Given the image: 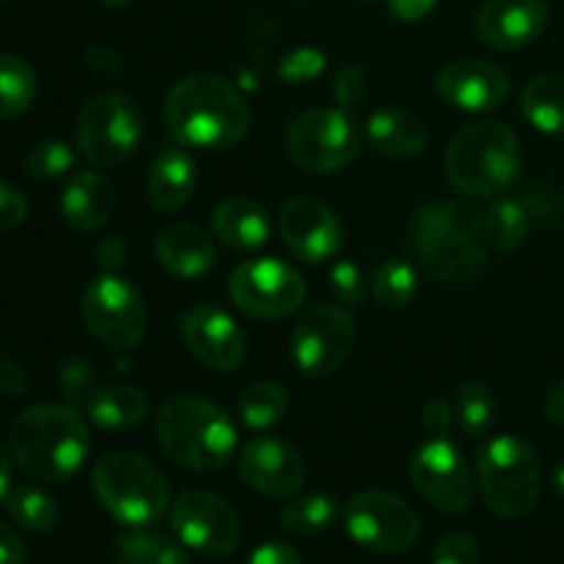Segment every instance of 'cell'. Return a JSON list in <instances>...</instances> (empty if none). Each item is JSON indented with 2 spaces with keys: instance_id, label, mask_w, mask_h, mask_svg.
Listing matches in <instances>:
<instances>
[{
  "instance_id": "cell-14",
  "label": "cell",
  "mask_w": 564,
  "mask_h": 564,
  "mask_svg": "<svg viewBox=\"0 0 564 564\" xmlns=\"http://www.w3.org/2000/svg\"><path fill=\"white\" fill-rule=\"evenodd\" d=\"M356 345V319L330 303L312 306L292 330V358L312 378L336 372Z\"/></svg>"
},
{
  "instance_id": "cell-43",
  "label": "cell",
  "mask_w": 564,
  "mask_h": 564,
  "mask_svg": "<svg viewBox=\"0 0 564 564\" xmlns=\"http://www.w3.org/2000/svg\"><path fill=\"white\" fill-rule=\"evenodd\" d=\"M248 564H303V560H301V554L292 549V545L264 543L253 551Z\"/></svg>"
},
{
  "instance_id": "cell-29",
  "label": "cell",
  "mask_w": 564,
  "mask_h": 564,
  "mask_svg": "<svg viewBox=\"0 0 564 564\" xmlns=\"http://www.w3.org/2000/svg\"><path fill=\"white\" fill-rule=\"evenodd\" d=\"M286 408H290V397L279 383H270V380L248 386L240 397L242 424L257 433L275 427L286 416Z\"/></svg>"
},
{
  "instance_id": "cell-49",
  "label": "cell",
  "mask_w": 564,
  "mask_h": 564,
  "mask_svg": "<svg viewBox=\"0 0 564 564\" xmlns=\"http://www.w3.org/2000/svg\"><path fill=\"white\" fill-rule=\"evenodd\" d=\"M554 494L560 496V499H564V460L556 466V471H554Z\"/></svg>"
},
{
  "instance_id": "cell-26",
  "label": "cell",
  "mask_w": 564,
  "mask_h": 564,
  "mask_svg": "<svg viewBox=\"0 0 564 564\" xmlns=\"http://www.w3.org/2000/svg\"><path fill=\"white\" fill-rule=\"evenodd\" d=\"M86 413L99 430L121 433L138 427L147 419L149 400L138 386H105L91 391L86 400Z\"/></svg>"
},
{
  "instance_id": "cell-42",
  "label": "cell",
  "mask_w": 564,
  "mask_h": 564,
  "mask_svg": "<svg viewBox=\"0 0 564 564\" xmlns=\"http://www.w3.org/2000/svg\"><path fill=\"white\" fill-rule=\"evenodd\" d=\"M61 389H64V394L69 397V400H80L83 405H86V400L94 391L88 367H83V364H72V367H66L64 375H61Z\"/></svg>"
},
{
  "instance_id": "cell-5",
  "label": "cell",
  "mask_w": 564,
  "mask_h": 564,
  "mask_svg": "<svg viewBox=\"0 0 564 564\" xmlns=\"http://www.w3.org/2000/svg\"><path fill=\"white\" fill-rule=\"evenodd\" d=\"M444 171L452 185L468 196H499L521 171L516 132L501 121H474L446 147Z\"/></svg>"
},
{
  "instance_id": "cell-15",
  "label": "cell",
  "mask_w": 564,
  "mask_h": 564,
  "mask_svg": "<svg viewBox=\"0 0 564 564\" xmlns=\"http://www.w3.org/2000/svg\"><path fill=\"white\" fill-rule=\"evenodd\" d=\"M411 479L419 494L446 516H460L474 501V479L449 438H430L411 460Z\"/></svg>"
},
{
  "instance_id": "cell-8",
  "label": "cell",
  "mask_w": 564,
  "mask_h": 564,
  "mask_svg": "<svg viewBox=\"0 0 564 564\" xmlns=\"http://www.w3.org/2000/svg\"><path fill=\"white\" fill-rule=\"evenodd\" d=\"M286 152L308 174H334L361 149V130L345 108H314L286 127Z\"/></svg>"
},
{
  "instance_id": "cell-36",
  "label": "cell",
  "mask_w": 564,
  "mask_h": 564,
  "mask_svg": "<svg viewBox=\"0 0 564 564\" xmlns=\"http://www.w3.org/2000/svg\"><path fill=\"white\" fill-rule=\"evenodd\" d=\"M75 163V154L66 143L44 141L25 154V171L33 180H58Z\"/></svg>"
},
{
  "instance_id": "cell-23",
  "label": "cell",
  "mask_w": 564,
  "mask_h": 564,
  "mask_svg": "<svg viewBox=\"0 0 564 564\" xmlns=\"http://www.w3.org/2000/svg\"><path fill=\"white\" fill-rule=\"evenodd\" d=\"M364 132H367V141L372 143L375 152L386 154V158H419L427 149V127H424V121L411 110L394 108V105L375 110L367 119Z\"/></svg>"
},
{
  "instance_id": "cell-13",
  "label": "cell",
  "mask_w": 564,
  "mask_h": 564,
  "mask_svg": "<svg viewBox=\"0 0 564 564\" xmlns=\"http://www.w3.org/2000/svg\"><path fill=\"white\" fill-rule=\"evenodd\" d=\"M171 532L185 549L202 556H229L242 538L235 507L209 490H187L174 501Z\"/></svg>"
},
{
  "instance_id": "cell-2",
  "label": "cell",
  "mask_w": 564,
  "mask_h": 564,
  "mask_svg": "<svg viewBox=\"0 0 564 564\" xmlns=\"http://www.w3.org/2000/svg\"><path fill=\"white\" fill-rule=\"evenodd\" d=\"M411 251L446 284H466L488 264L482 215L460 202H430L411 226Z\"/></svg>"
},
{
  "instance_id": "cell-37",
  "label": "cell",
  "mask_w": 564,
  "mask_h": 564,
  "mask_svg": "<svg viewBox=\"0 0 564 564\" xmlns=\"http://www.w3.org/2000/svg\"><path fill=\"white\" fill-rule=\"evenodd\" d=\"M330 290L347 306H361L369 295V281L356 262L341 259L330 268Z\"/></svg>"
},
{
  "instance_id": "cell-12",
  "label": "cell",
  "mask_w": 564,
  "mask_h": 564,
  "mask_svg": "<svg viewBox=\"0 0 564 564\" xmlns=\"http://www.w3.org/2000/svg\"><path fill=\"white\" fill-rule=\"evenodd\" d=\"M345 529L358 545L378 554H402L419 538V516L405 499L386 490H364L345 507Z\"/></svg>"
},
{
  "instance_id": "cell-22",
  "label": "cell",
  "mask_w": 564,
  "mask_h": 564,
  "mask_svg": "<svg viewBox=\"0 0 564 564\" xmlns=\"http://www.w3.org/2000/svg\"><path fill=\"white\" fill-rule=\"evenodd\" d=\"M116 207L113 182L97 171L75 174L61 196V213L66 224L77 231H97L110 220Z\"/></svg>"
},
{
  "instance_id": "cell-16",
  "label": "cell",
  "mask_w": 564,
  "mask_h": 564,
  "mask_svg": "<svg viewBox=\"0 0 564 564\" xmlns=\"http://www.w3.org/2000/svg\"><path fill=\"white\" fill-rule=\"evenodd\" d=\"M237 474L248 488L268 499H292L306 479V463L286 441L259 435L242 446Z\"/></svg>"
},
{
  "instance_id": "cell-20",
  "label": "cell",
  "mask_w": 564,
  "mask_h": 564,
  "mask_svg": "<svg viewBox=\"0 0 564 564\" xmlns=\"http://www.w3.org/2000/svg\"><path fill=\"white\" fill-rule=\"evenodd\" d=\"M549 25L545 0H485L477 14V33L494 50H521L540 39Z\"/></svg>"
},
{
  "instance_id": "cell-11",
  "label": "cell",
  "mask_w": 564,
  "mask_h": 564,
  "mask_svg": "<svg viewBox=\"0 0 564 564\" xmlns=\"http://www.w3.org/2000/svg\"><path fill=\"white\" fill-rule=\"evenodd\" d=\"M83 319L102 345L130 350L147 334V306L135 286L116 273H102L83 292Z\"/></svg>"
},
{
  "instance_id": "cell-47",
  "label": "cell",
  "mask_w": 564,
  "mask_h": 564,
  "mask_svg": "<svg viewBox=\"0 0 564 564\" xmlns=\"http://www.w3.org/2000/svg\"><path fill=\"white\" fill-rule=\"evenodd\" d=\"M545 416H549L551 422L564 424V380H560V383L549 391V397H545Z\"/></svg>"
},
{
  "instance_id": "cell-28",
  "label": "cell",
  "mask_w": 564,
  "mask_h": 564,
  "mask_svg": "<svg viewBox=\"0 0 564 564\" xmlns=\"http://www.w3.org/2000/svg\"><path fill=\"white\" fill-rule=\"evenodd\" d=\"M523 116L549 135H564V80L556 75H540L527 83L521 94Z\"/></svg>"
},
{
  "instance_id": "cell-27",
  "label": "cell",
  "mask_w": 564,
  "mask_h": 564,
  "mask_svg": "<svg viewBox=\"0 0 564 564\" xmlns=\"http://www.w3.org/2000/svg\"><path fill=\"white\" fill-rule=\"evenodd\" d=\"M482 224L490 251L516 253L527 246L532 215H529L527 204L518 198H496L488 213L482 215Z\"/></svg>"
},
{
  "instance_id": "cell-19",
  "label": "cell",
  "mask_w": 564,
  "mask_h": 564,
  "mask_svg": "<svg viewBox=\"0 0 564 564\" xmlns=\"http://www.w3.org/2000/svg\"><path fill=\"white\" fill-rule=\"evenodd\" d=\"M435 91L449 108L482 113L507 99V75L482 58H457L438 72Z\"/></svg>"
},
{
  "instance_id": "cell-46",
  "label": "cell",
  "mask_w": 564,
  "mask_h": 564,
  "mask_svg": "<svg viewBox=\"0 0 564 564\" xmlns=\"http://www.w3.org/2000/svg\"><path fill=\"white\" fill-rule=\"evenodd\" d=\"M438 6V0H389V11L400 22L424 20Z\"/></svg>"
},
{
  "instance_id": "cell-38",
  "label": "cell",
  "mask_w": 564,
  "mask_h": 564,
  "mask_svg": "<svg viewBox=\"0 0 564 564\" xmlns=\"http://www.w3.org/2000/svg\"><path fill=\"white\" fill-rule=\"evenodd\" d=\"M325 69V55L317 47H297L290 55H284V61L279 64V77L281 80L292 83H308L314 77L323 75Z\"/></svg>"
},
{
  "instance_id": "cell-1",
  "label": "cell",
  "mask_w": 564,
  "mask_h": 564,
  "mask_svg": "<svg viewBox=\"0 0 564 564\" xmlns=\"http://www.w3.org/2000/svg\"><path fill=\"white\" fill-rule=\"evenodd\" d=\"M165 124L187 149H229L251 127V110L226 77L187 75L165 97Z\"/></svg>"
},
{
  "instance_id": "cell-33",
  "label": "cell",
  "mask_w": 564,
  "mask_h": 564,
  "mask_svg": "<svg viewBox=\"0 0 564 564\" xmlns=\"http://www.w3.org/2000/svg\"><path fill=\"white\" fill-rule=\"evenodd\" d=\"M372 295L383 308H405L419 295V273L405 259H389L372 275Z\"/></svg>"
},
{
  "instance_id": "cell-4",
  "label": "cell",
  "mask_w": 564,
  "mask_h": 564,
  "mask_svg": "<svg viewBox=\"0 0 564 564\" xmlns=\"http://www.w3.org/2000/svg\"><path fill=\"white\" fill-rule=\"evenodd\" d=\"M158 438L165 455L191 471L224 468L237 452V427L229 413L196 394H174L158 413Z\"/></svg>"
},
{
  "instance_id": "cell-35",
  "label": "cell",
  "mask_w": 564,
  "mask_h": 564,
  "mask_svg": "<svg viewBox=\"0 0 564 564\" xmlns=\"http://www.w3.org/2000/svg\"><path fill=\"white\" fill-rule=\"evenodd\" d=\"M455 416L468 438H482V435H488L496 416V402L488 386L477 383V380L463 383L455 397Z\"/></svg>"
},
{
  "instance_id": "cell-48",
  "label": "cell",
  "mask_w": 564,
  "mask_h": 564,
  "mask_svg": "<svg viewBox=\"0 0 564 564\" xmlns=\"http://www.w3.org/2000/svg\"><path fill=\"white\" fill-rule=\"evenodd\" d=\"M9 488H11V457H9V449L0 444V501L9 499Z\"/></svg>"
},
{
  "instance_id": "cell-9",
  "label": "cell",
  "mask_w": 564,
  "mask_h": 564,
  "mask_svg": "<svg viewBox=\"0 0 564 564\" xmlns=\"http://www.w3.org/2000/svg\"><path fill=\"white\" fill-rule=\"evenodd\" d=\"M141 135V110L124 94L91 97L77 116V149L97 169H110L130 160Z\"/></svg>"
},
{
  "instance_id": "cell-18",
  "label": "cell",
  "mask_w": 564,
  "mask_h": 564,
  "mask_svg": "<svg viewBox=\"0 0 564 564\" xmlns=\"http://www.w3.org/2000/svg\"><path fill=\"white\" fill-rule=\"evenodd\" d=\"M279 229L286 248L308 264H319L336 257L341 240H345V229L334 209L312 196H292L281 207Z\"/></svg>"
},
{
  "instance_id": "cell-30",
  "label": "cell",
  "mask_w": 564,
  "mask_h": 564,
  "mask_svg": "<svg viewBox=\"0 0 564 564\" xmlns=\"http://www.w3.org/2000/svg\"><path fill=\"white\" fill-rule=\"evenodd\" d=\"M116 556L121 564H191L180 543L165 534L143 532V529L119 538Z\"/></svg>"
},
{
  "instance_id": "cell-32",
  "label": "cell",
  "mask_w": 564,
  "mask_h": 564,
  "mask_svg": "<svg viewBox=\"0 0 564 564\" xmlns=\"http://www.w3.org/2000/svg\"><path fill=\"white\" fill-rule=\"evenodd\" d=\"M336 501L330 496H297L281 510V527L297 538H314L334 527Z\"/></svg>"
},
{
  "instance_id": "cell-34",
  "label": "cell",
  "mask_w": 564,
  "mask_h": 564,
  "mask_svg": "<svg viewBox=\"0 0 564 564\" xmlns=\"http://www.w3.org/2000/svg\"><path fill=\"white\" fill-rule=\"evenodd\" d=\"M6 507H9V516L17 527L36 534L50 532L61 516L53 496L39 488H14L6 499Z\"/></svg>"
},
{
  "instance_id": "cell-24",
  "label": "cell",
  "mask_w": 564,
  "mask_h": 564,
  "mask_svg": "<svg viewBox=\"0 0 564 564\" xmlns=\"http://www.w3.org/2000/svg\"><path fill=\"white\" fill-rule=\"evenodd\" d=\"M196 163L185 149H163L147 176V196L160 213H176L196 193Z\"/></svg>"
},
{
  "instance_id": "cell-44",
  "label": "cell",
  "mask_w": 564,
  "mask_h": 564,
  "mask_svg": "<svg viewBox=\"0 0 564 564\" xmlns=\"http://www.w3.org/2000/svg\"><path fill=\"white\" fill-rule=\"evenodd\" d=\"M452 424V411L446 402L433 400L427 408H424V430H427L430 438H446Z\"/></svg>"
},
{
  "instance_id": "cell-25",
  "label": "cell",
  "mask_w": 564,
  "mask_h": 564,
  "mask_svg": "<svg viewBox=\"0 0 564 564\" xmlns=\"http://www.w3.org/2000/svg\"><path fill=\"white\" fill-rule=\"evenodd\" d=\"M213 231L231 251H253L270 237L268 209L246 196H231L220 202L213 213Z\"/></svg>"
},
{
  "instance_id": "cell-3",
  "label": "cell",
  "mask_w": 564,
  "mask_h": 564,
  "mask_svg": "<svg viewBox=\"0 0 564 564\" xmlns=\"http://www.w3.org/2000/svg\"><path fill=\"white\" fill-rule=\"evenodd\" d=\"M88 427L75 408L36 405L11 422L9 449L22 471L42 482H66L88 457Z\"/></svg>"
},
{
  "instance_id": "cell-41",
  "label": "cell",
  "mask_w": 564,
  "mask_h": 564,
  "mask_svg": "<svg viewBox=\"0 0 564 564\" xmlns=\"http://www.w3.org/2000/svg\"><path fill=\"white\" fill-rule=\"evenodd\" d=\"M28 215V202L17 187L0 182V231L22 224Z\"/></svg>"
},
{
  "instance_id": "cell-40",
  "label": "cell",
  "mask_w": 564,
  "mask_h": 564,
  "mask_svg": "<svg viewBox=\"0 0 564 564\" xmlns=\"http://www.w3.org/2000/svg\"><path fill=\"white\" fill-rule=\"evenodd\" d=\"M364 94H367V75H364L361 66H345L336 77V102H339V108H356Z\"/></svg>"
},
{
  "instance_id": "cell-39",
  "label": "cell",
  "mask_w": 564,
  "mask_h": 564,
  "mask_svg": "<svg viewBox=\"0 0 564 564\" xmlns=\"http://www.w3.org/2000/svg\"><path fill=\"white\" fill-rule=\"evenodd\" d=\"M479 543L466 532H449L435 545L433 564H479Z\"/></svg>"
},
{
  "instance_id": "cell-17",
  "label": "cell",
  "mask_w": 564,
  "mask_h": 564,
  "mask_svg": "<svg viewBox=\"0 0 564 564\" xmlns=\"http://www.w3.org/2000/svg\"><path fill=\"white\" fill-rule=\"evenodd\" d=\"M180 334L187 350L209 369L231 372L246 361V334L240 325L213 303H202L182 314Z\"/></svg>"
},
{
  "instance_id": "cell-45",
  "label": "cell",
  "mask_w": 564,
  "mask_h": 564,
  "mask_svg": "<svg viewBox=\"0 0 564 564\" xmlns=\"http://www.w3.org/2000/svg\"><path fill=\"white\" fill-rule=\"evenodd\" d=\"M0 564H25V543L3 521H0Z\"/></svg>"
},
{
  "instance_id": "cell-31",
  "label": "cell",
  "mask_w": 564,
  "mask_h": 564,
  "mask_svg": "<svg viewBox=\"0 0 564 564\" xmlns=\"http://www.w3.org/2000/svg\"><path fill=\"white\" fill-rule=\"evenodd\" d=\"M36 97V75L22 58L0 53V119H11L31 108Z\"/></svg>"
},
{
  "instance_id": "cell-7",
  "label": "cell",
  "mask_w": 564,
  "mask_h": 564,
  "mask_svg": "<svg viewBox=\"0 0 564 564\" xmlns=\"http://www.w3.org/2000/svg\"><path fill=\"white\" fill-rule=\"evenodd\" d=\"M485 505L505 521H521L538 507L543 466L532 444L518 435H496L477 457Z\"/></svg>"
},
{
  "instance_id": "cell-21",
  "label": "cell",
  "mask_w": 564,
  "mask_h": 564,
  "mask_svg": "<svg viewBox=\"0 0 564 564\" xmlns=\"http://www.w3.org/2000/svg\"><path fill=\"white\" fill-rule=\"evenodd\" d=\"M158 262L176 279H198L215 264V242L193 224H171L154 240Z\"/></svg>"
},
{
  "instance_id": "cell-50",
  "label": "cell",
  "mask_w": 564,
  "mask_h": 564,
  "mask_svg": "<svg viewBox=\"0 0 564 564\" xmlns=\"http://www.w3.org/2000/svg\"><path fill=\"white\" fill-rule=\"evenodd\" d=\"M99 3H105V6H127V3H130V0H99Z\"/></svg>"
},
{
  "instance_id": "cell-10",
  "label": "cell",
  "mask_w": 564,
  "mask_h": 564,
  "mask_svg": "<svg viewBox=\"0 0 564 564\" xmlns=\"http://www.w3.org/2000/svg\"><path fill=\"white\" fill-rule=\"evenodd\" d=\"M229 295L253 319H281L297 312L306 297V281L295 268L273 257L248 259L229 275Z\"/></svg>"
},
{
  "instance_id": "cell-6",
  "label": "cell",
  "mask_w": 564,
  "mask_h": 564,
  "mask_svg": "<svg viewBox=\"0 0 564 564\" xmlns=\"http://www.w3.org/2000/svg\"><path fill=\"white\" fill-rule=\"evenodd\" d=\"M94 494L119 523L147 529L169 512L171 488L165 474L138 452H110L94 466Z\"/></svg>"
}]
</instances>
